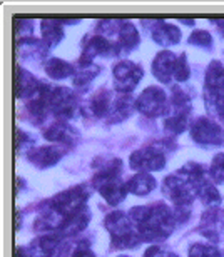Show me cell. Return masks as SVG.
Wrapping results in <instances>:
<instances>
[{"label":"cell","mask_w":224,"mask_h":257,"mask_svg":"<svg viewBox=\"0 0 224 257\" xmlns=\"http://www.w3.org/2000/svg\"><path fill=\"white\" fill-rule=\"evenodd\" d=\"M129 220L136 227L137 234L142 240L159 242L169 237L174 230L176 217L172 215L169 207L161 202L154 205H142V207H132L129 210Z\"/></svg>","instance_id":"cell-1"},{"label":"cell","mask_w":224,"mask_h":257,"mask_svg":"<svg viewBox=\"0 0 224 257\" xmlns=\"http://www.w3.org/2000/svg\"><path fill=\"white\" fill-rule=\"evenodd\" d=\"M104 225L109 230L114 247H137L142 240L129 217L119 210L109 214L104 220Z\"/></svg>","instance_id":"cell-2"},{"label":"cell","mask_w":224,"mask_h":257,"mask_svg":"<svg viewBox=\"0 0 224 257\" xmlns=\"http://www.w3.org/2000/svg\"><path fill=\"white\" fill-rule=\"evenodd\" d=\"M162 191L176 205H191L192 200L197 197L194 181L182 171L167 176L162 184Z\"/></svg>","instance_id":"cell-3"},{"label":"cell","mask_w":224,"mask_h":257,"mask_svg":"<svg viewBox=\"0 0 224 257\" xmlns=\"http://www.w3.org/2000/svg\"><path fill=\"white\" fill-rule=\"evenodd\" d=\"M87 199H89L87 187L75 186L72 189H69V191H64V192L57 194L49 202V205L54 210H57L64 219H67L69 215H72L75 212H79L80 209H84Z\"/></svg>","instance_id":"cell-4"},{"label":"cell","mask_w":224,"mask_h":257,"mask_svg":"<svg viewBox=\"0 0 224 257\" xmlns=\"http://www.w3.org/2000/svg\"><path fill=\"white\" fill-rule=\"evenodd\" d=\"M136 107L147 117H159L167 110V97L161 87H147L136 100Z\"/></svg>","instance_id":"cell-5"},{"label":"cell","mask_w":224,"mask_h":257,"mask_svg":"<svg viewBox=\"0 0 224 257\" xmlns=\"http://www.w3.org/2000/svg\"><path fill=\"white\" fill-rule=\"evenodd\" d=\"M142 79V69L131 60H122L114 67V82L116 89L121 94H131Z\"/></svg>","instance_id":"cell-6"},{"label":"cell","mask_w":224,"mask_h":257,"mask_svg":"<svg viewBox=\"0 0 224 257\" xmlns=\"http://www.w3.org/2000/svg\"><path fill=\"white\" fill-rule=\"evenodd\" d=\"M49 107L57 119L67 120L74 115V110L77 109V99H75L72 90L65 89V87H57V89L50 90Z\"/></svg>","instance_id":"cell-7"},{"label":"cell","mask_w":224,"mask_h":257,"mask_svg":"<svg viewBox=\"0 0 224 257\" xmlns=\"http://www.w3.org/2000/svg\"><path fill=\"white\" fill-rule=\"evenodd\" d=\"M166 166V157L156 147H142L131 154V167L141 172L161 171Z\"/></svg>","instance_id":"cell-8"},{"label":"cell","mask_w":224,"mask_h":257,"mask_svg":"<svg viewBox=\"0 0 224 257\" xmlns=\"http://www.w3.org/2000/svg\"><path fill=\"white\" fill-rule=\"evenodd\" d=\"M191 136L202 146H219L224 141L222 128L207 117H199L194 120V124L191 125Z\"/></svg>","instance_id":"cell-9"},{"label":"cell","mask_w":224,"mask_h":257,"mask_svg":"<svg viewBox=\"0 0 224 257\" xmlns=\"http://www.w3.org/2000/svg\"><path fill=\"white\" fill-rule=\"evenodd\" d=\"M201 234H204L212 242H219L224 235V212L216 207L206 210L201 220Z\"/></svg>","instance_id":"cell-10"},{"label":"cell","mask_w":224,"mask_h":257,"mask_svg":"<svg viewBox=\"0 0 224 257\" xmlns=\"http://www.w3.org/2000/svg\"><path fill=\"white\" fill-rule=\"evenodd\" d=\"M119 54H121L119 44L110 42L109 39L102 37V35L89 37L84 44V57L90 60H92V57H97V55L109 57V55H119Z\"/></svg>","instance_id":"cell-11"},{"label":"cell","mask_w":224,"mask_h":257,"mask_svg":"<svg viewBox=\"0 0 224 257\" xmlns=\"http://www.w3.org/2000/svg\"><path fill=\"white\" fill-rule=\"evenodd\" d=\"M177 57L169 50H162L156 55L154 62H152V74L156 79L162 84H169L174 79V69H176Z\"/></svg>","instance_id":"cell-12"},{"label":"cell","mask_w":224,"mask_h":257,"mask_svg":"<svg viewBox=\"0 0 224 257\" xmlns=\"http://www.w3.org/2000/svg\"><path fill=\"white\" fill-rule=\"evenodd\" d=\"M64 152L62 149L55 147V146H47V147H39V149H32L27 154V159L34 164L35 167L39 169H47L55 166L60 159H62Z\"/></svg>","instance_id":"cell-13"},{"label":"cell","mask_w":224,"mask_h":257,"mask_svg":"<svg viewBox=\"0 0 224 257\" xmlns=\"http://www.w3.org/2000/svg\"><path fill=\"white\" fill-rule=\"evenodd\" d=\"M40 87H42V82H39L30 72L24 70L22 67H17V74H15V95L19 99H24V97L34 99L39 94Z\"/></svg>","instance_id":"cell-14"},{"label":"cell","mask_w":224,"mask_h":257,"mask_svg":"<svg viewBox=\"0 0 224 257\" xmlns=\"http://www.w3.org/2000/svg\"><path fill=\"white\" fill-rule=\"evenodd\" d=\"M152 39L159 45H176L181 40V30L164 20H152Z\"/></svg>","instance_id":"cell-15"},{"label":"cell","mask_w":224,"mask_h":257,"mask_svg":"<svg viewBox=\"0 0 224 257\" xmlns=\"http://www.w3.org/2000/svg\"><path fill=\"white\" fill-rule=\"evenodd\" d=\"M97 189H99L100 195H102V197L107 200L110 205L121 204L122 200L126 199V194H127V186L121 181L119 177L109 179V181L99 184Z\"/></svg>","instance_id":"cell-16"},{"label":"cell","mask_w":224,"mask_h":257,"mask_svg":"<svg viewBox=\"0 0 224 257\" xmlns=\"http://www.w3.org/2000/svg\"><path fill=\"white\" fill-rule=\"evenodd\" d=\"M90 220V212L87 207L80 209L79 212H75L72 215H69L67 219L64 220L62 227L59 229V235H74L80 232V230H84L85 227H87Z\"/></svg>","instance_id":"cell-17"},{"label":"cell","mask_w":224,"mask_h":257,"mask_svg":"<svg viewBox=\"0 0 224 257\" xmlns=\"http://www.w3.org/2000/svg\"><path fill=\"white\" fill-rule=\"evenodd\" d=\"M44 136L52 142L70 144V146L75 142V132L65 122H54V124H50L44 131Z\"/></svg>","instance_id":"cell-18"},{"label":"cell","mask_w":224,"mask_h":257,"mask_svg":"<svg viewBox=\"0 0 224 257\" xmlns=\"http://www.w3.org/2000/svg\"><path fill=\"white\" fill-rule=\"evenodd\" d=\"M139 44V34L129 20H121L119 24V47L121 52H129Z\"/></svg>","instance_id":"cell-19"},{"label":"cell","mask_w":224,"mask_h":257,"mask_svg":"<svg viewBox=\"0 0 224 257\" xmlns=\"http://www.w3.org/2000/svg\"><path fill=\"white\" fill-rule=\"evenodd\" d=\"M126 186H127V191L132 194L146 195V194H151L156 189V179L152 177L151 174L142 172V174H137L134 177H131Z\"/></svg>","instance_id":"cell-20"},{"label":"cell","mask_w":224,"mask_h":257,"mask_svg":"<svg viewBox=\"0 0 224 257\" xmlns=\"http://www.w3.org/2000/svg\"><path fill=\"white\" fill-rule=\"evenodd\" d=\"M134 109H136V100L132 99V95L131 94H119L117 95V99L114 100V104H112L110 120L112 122L124 120L132 114V110Z\"/></svg>","instance_id":"cell-21"},{"label":"cell","mask_w":224,"mask_h":257,"mask_svg":"<svg viewBox=\"0 0 224 257\" xmlns=\"http://www.w3.org/2000/svg\"><path fill=\"white\" fill-rule=\"evenodd\" d=\"M42 37H44V42L47 45H57L60 40L64 37V30L60 27V19H44L42 24Z\"/></svg>","instance_id":"cell-22"},{"label":"cell","mask_w":224,"mask_h":257,"mask_svg":"<svg viewBox=\"0 0 224 257\" xmlns=\"http://www.w3.org/2000/svg\"><path fill=\"white\" fill-rule=\"evenodd\" d=\"M99 74V67L92 64L90 59H80L79 60V69L74 72V84L77 87H85L95 75Z\"/></svg>","instance_id":"cell-23"},{"label":"cell","mask_w":224,"mask_h":257,"mask_svg":"<svg viewBox=\"0 0 224 257\" xmlns=\"http://www.w3.org/2000/svg\"><path fill=\"white\" fill-rule=\"evenodd\" d=\"M206 90H214V92H224V67L221 62H211L206 70Z\"/></svg>","instance_id":"cell-24"},{"label":"cell","mask_w":224,"mask_h":257,"mask_svg":"<svg viewBox=\"0 0 224 257\" xmlns=\"http://www.w3.org/2000/svg\"><path fill=\"white\" fill-rule=\"evenodd\" d=\"M196 187H197V197H199L206 205H209V207H216V205L221 202L219 192L216 191L214 184H212V181H209V177L207 176L202 179V181L197 182Z\"/></svg>","instance_id":"cell-25"},{"label":"cell","mask_w":224,"mask_h":257,"mask_svg":"<svg viewBox=\"0 0 224 257\" xmlns=\"http://www.w3.org/2000/svg\"><path fill=\"white\" fill-rule=\"evenodd\" d=\"M45 72H47L49 77H52V79H65V77L72 75L75 69L69 62H65L62 59H57V57H52L47 60V64H45Z\"/></svg>","instance_id":"cell-26"},{"label":"cell","mask_w":224,"mask_h":257,"mask_svg":"<svg viewBox=\"0 0 224 257\" xmlns=\"http://www.w3.org/2000/svg\"><path fill=\"white\" fill-rule=\"evenodd\" d=\"M90 110L95 117H104L110 110V92L109 90H99L92 99H90Z\"/></svg>","instance_id":"cell-27"},{"label":"cell","mask_w":224,"mask_h":257,"mask_svg":"<svg viewBox=\"0 0 224 257\" xmlns=\"http://www.w3.org/2000/svg\"><path fill=\"white\" fill-rule=\"evenodd\" d=\"M187 112H174L171 117H167L164 122L166 131L171 134H182L187 128Z\"/></svg>","instance_id":"cell-28"},{"label":"cell","mask_w":224,"mask_h":257,"mask_svg":"<svg viewBox=\"0 0 224 257\" xmlns=\"http://www.w3.org/2000/svg\"><path fill=\"white\" fill-rule=\"evenodd\" d=\"M209 176L212 182L224 184V152L216 154V157L212 159V164L209 167Z\"/></svg>","instance_id":"cell-29"},{"label":"cell","mask_w":224,"mask_h":257,"mask_svg":"<svg viewBox=\"0 0 224 257\" xmlns=\"http://www.w3.org/2000/svg\"><path fill=\"white\" fill-rule=\"evenodd\" d=\"M189 257H222L219 249L211 244H192L189 249Z\"/></svg>","instance_id":"cell-30"},{"label":"cell","mask_w":224,"mask_h":257,"mask_svg":"<svg viewBox=\"0 0 224 257\" xmlns=\"http://www.w3.org/2000/svg\"><path fill=\"white\" fill-rule=\"evenodd\" d=\"M189 44L196 45V47H204V49H211L212 45V37L209 32L206 30H194L189 37Z\"/></svg>","instance_id":"cell-31"},{"label":"cell","mask_w":224,"mask_h":257,"mask_svg":"<svg viewBox=\"0 0 224 257\" xmlns=\"http://www.w3.org/2000/svg\"><path fill=\"white\" fill-rule=\"evenodd\" d=\"M174 79L177 82H184L189 79V65H187V60H186V55L181 54L177 57V62H176V69H174Z\"/></svg>","instance_id":"cell-32"},{"label":"cell","mask_w":224,"mask_h":257,"mask_svg":"<svg viewBox=\"0 0 224 257\" xmlns=\"http://www.w3.org/2000/svg\"><path fill=\"white\" fill-rule=\"evenodd\" d=\"M70 257H94V254H92V250L87 247V245H79V247L74 250Z\"/></svg>","instance_id":"cell-33"},{"label":"cell","mask_w":224,"mask_h":257,"mask_svg":"<svg viewBox=\"0 0 224 257\" xmlns=\"http://www.w3.org/2000/svg\"><path fill=\"white\" fill-rule=\"evenodd\" d=\"M159 252H161V247H159V245H151V247L146 250L144 257H156Z\"/></svg>","instance_id":"cell-34"},{"label":"cell","mask_w":224,"mask_h":257,"mask_svg":"<svg viewBox=\"0 0 224 257\" xmlns=\"http://www.w3.org/2000/svg\"><path fill=\"white\" fill-rule=\"evenodd\" d=\"M167 257H177V255H174V254H169V255H167Z\"/></svg>","instance_id":"cell-35"},{"label":"cell","mask_w":224,"mask_h":257,"mask_svg":"<svg viewBox=\"0 0 224 257\" xmlns=\"http://www.w3.org/2000/svg\"><path fill=\"white\" fill-rule=\"evenodd\" d=\"M121 257H129V255H121Z\"/></svg>","instance_id":"cell-36"},{"label":"cell","mask_w":224,"mask_h":257,"mask_svg":"<svg viewBox=\"0 0 224 257\" xmlns=\"http://www.w3.org/2000/svg\"><path fill=\"white\" fill-rule=\"evenodd\" d=\"M222 257H224V255H222Z\"/></svg>","instance_id":"cell-37"}]
</instances>
